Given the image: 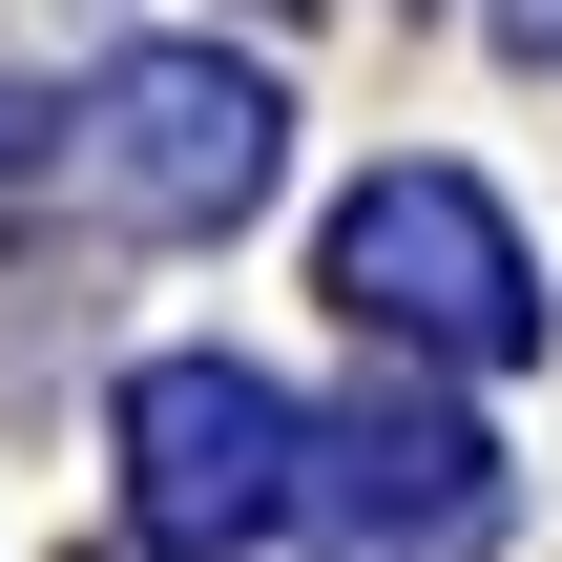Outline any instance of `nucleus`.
Wrapping results in <instances>:
<instances>
[{"instance_id":"nucleus-6","label":"nucleus","mask_w":562,"mask_h":562,"mask_svg":"<svg viewBox=\"0 0 562 562\" xmlns=\"http://www.w3.org/2000/svg\"><path fill=\"white\" fill-rule=\"evenodd\" d=\"M501 63H562V0H501Z\"/></svg>"},{"instance_id":"nucleus-5","label":"nucleus","mask_w":562,"mask_h":562,"mask_svg":"<svg viewBox=\"0 0 562 562\" xmlns=\"http://www.w3.org/2000/svg\"><path fill=\"white\" fill-rule=\"evenodd\" d=\"M42 188H63V104H21V83H0V209H42Z\"/></svg>"},{"instance_id":"nucleus-1","label":"nucleus","mask_w":562,"mask_h":562,"mask_svg":"<svg viewBox=\"0 0 562 562\" xmlns=\"http://www.w3.org/2000/svg\"><path fill=\"white\" fill-rule=\"evenodd\" d=\"M334 313L396 334V355H438V375H521V355H542V250L501 229V188L375 167V188L334 209Z\"/></svg>"},{"instance_id":"nucleus-3","label":"nucleus","mask_w":562,"mask_h":562,"mask_svg":"<svg viewBox=\"0 0 562 562\" xmlns=\"http://www.w3.org/2000/svg\"><path fill=\"white\" fill-rule=\"evenodd\" d=\"M292 459H313V417H292L250 355H146V375H125V521H146V562L292 542Z\"/></svg>"},{"instance_id":"nucleus-4","label":"nucleus","mask_w":562,"mask_h":562,"mask_svg":"<svg viewBox=\"0 0 562 562\" xmlns=\"http://www.w3.org/2000/svg\"><path fill=\"white\" fill-rule=\"evenodd\" d=\"M292 521H313V562H501V438H480L459 396L396 375V396L313 417Z\"/></svg>"},{"instance_id":"nucleus-2","label":"nucleus","mask_w":562,"mask_h":562,"mask_svg":"<svg viewBox=\"0 0 562 562\" xmlns=\"http://www.w3.org/2000/svg\"><path fill=\"white\" fill-rule=\"evenodd\" d=\"M63 167H83L125 229H250V209H271V167H292V104H271L229 42H125V63L83 83Z\"/></svg>"}]
</instances>
